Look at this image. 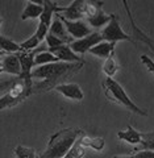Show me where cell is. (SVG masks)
Masks as SVG:
<instances>
[{"label": "cell", "mask_w": 154, "mask_h": 158, "mask_svg": "<svg viewBox=\"0 0 154 158\" xmlns=\"http://www.w3.org/2000/svg\"><path fill=\"white\" fill-rule=\"evenodd\" d=\"M79 135L81 131L77 128H66L57 132L50 137L45 152L40 158H65L75 145Z\"/></svg>", "instance_id": "cell-1"}, {"label": "cell", "mask_w": 154, "mask_h": 158, "mask_svg": "<svg viewBox=\"0 0 154 158\" xmlns=\"http://www.w3.org/2000/svg\"><path fill=\"white\" fill-rule=\"evenodd\" d=\"M103 87H104V92H106V96L109 99V100L119 103L121 104L123 107H125L127 110L132 111L137 113V115H141V116H146V112H144L140 107H137L135 103L131 100V98L127 95L125 90L119 85V83L112 78H107L103 83Z\"/></svg>", "instance_id": "cell-2"}, {"label": "cell", "mask_w": 154, "mask_h": 158, "mask_svg": "<svg viewBox=\"0 0 154 158\" xmlns=\"http://www.w3.org/2000/svg\"><path fill=\"white\" fill-rule=\"evenodd\" d=\"M73 69H75L74 63H67V62L49 63V65H44L34 69L32 73V78L44 79V81H48V82H56L61 77L66 75Z\"/></svg>", "instance_id": "cell-3"}, {"label": "cell", "mask_w": 154, "mask_h": 158, "mask_svg": "<svg viewBox=\"0 0 154 158\" xmlns=\"http://www.w3.org/2000/svg\"><path fill=\"white\" fill-rule=\"evenodd\" d=\"M102 36L104 41L111 42V44H116L119 41H132V38L121 29L119 17L112 13H111V21L102 31Z\"/></svg>", "instance_id": "cell-4"}, {"label": "cell", "mask_w": 154, "mask_h": 158, "mask_svg": "<svg viewBox=\"0 0 154 158\" xmlns=\"http://www.w3.org/2000/svg\"><path fill=\"white\" fill-rule=\"evenodd\" d=\"M19 58H20V63H21V74H20V79H23V83L25 85L27 92L28 95H31L32 92V69L34 67V57H36V53L31 52H21L17 53Z\"/></svg>", "instance_id": "cell-5"}, {"label": "cell", "mask_w": 154, "mask_h": 158, "mask_svg": "<svg viewBox=\"0 0 154 158\" xmlns=\"http://www.w3.org/2000/svg\"><path fill=\"white\" fill-rule=\"evenodd\" d=\"M103 36L102 33L99 32H92L91 34H88L84 38L81 40H74V41L70 44L71 50L75 54H84L86 52H90L94 46L99 45L100 42H103Z\"/></svg>", "instance_id": "cell-6"}, {"label": "cell", "mask_w": 154, "mask_h": 158, "mask_svg": "<svg viewBox=\"0 0 154 158\" xmlns=\"http://www.w3.org/2000/svg\"><path fill=\"white\" fill-rule=\"evenodd\" d=\"M84 4L86 2H83V0H75L69 7H58L57 15L69 20V21H79L82 17H84Z\"/></svg>", "instance_id": "cell-7"}, {"label": "cell", "mask_w": 154, "mask_h": 158, "mask_svg": "<svg viewBox=\"0 0 154 158\" xmlns=\"http://www.w3.org/2000/svg\"><path fill=\"white\" fill-rule=\"evenodd\" d=\"M29 96L28 92H27V88H25V85L21 83V85H16L12 87V90L4 94L0 99V108L4 110L7 107H13L16 103H19L20 100H23L24 98Z\"/></svg>", "instance_id": "cell-8"}, {"label": "cell", "mask_w": 154, "mask_h": 158, "mask_svg": "<svg viewBox=\"0 0 154 158\" xmlns=\"http://www.w3.org/2000/svg\"><path fill=\"white\" fill-rule=\"evenodd\" d=\"M59 19H61L62 23L65 24V27H66L69 34H70L73 38H75V40L84 38L86 36H88V34L92 33L90 27L87 25V23L83 21V20H79V21H69V20L63 19L61 16H59Z\"/></svg>", "instance_id": "cell-9"}, {"label": "cell", "mask_w": 154, "mask_h": 158, "mask_svg": "<svg viewBox=\"0 0 154 158\" xmlns=\"http://www.w3.org/2000/svg\"><path fill=\"white\" fill-rule=\"evenodd\" d=\"M50 53H53L56 56L59 62H67V63H75V62H79V63H83V59L75 54L73 50L70 45L65 44L62 46H58V48H53V49H48Z\"/></svg>", "instance_id": "cell-10"}, {"label": "cell", "mask_w": 154, "mask_h": 158, "mask_svg": "<svg viewBox=\"0 0 154 158\" xmlns=\"http://www.w3.org/2000/svg\"><path fill=\"white\" fill-rule=\"evenodd\" d=\"M0 71L20 77V74H21V63H20L19 54L4 56L2 58V69H0Z\"/></svg>", "instance_id": "cell-11"}, {"label": "cell", "mask_w": 154, "mask_h": 158, "mask_svg": "<svg viewBox=\"0 0 154 158\" xmlns=\"http://www.w3.org/2000/svg\"><path fill=\"white\" fill-rule=\"evenodd\" d=\"M56 91L59 92L61 95L66 96L69 99H73V100L81 102L83 100L84 94L82 91V88L77 83H65V85H59L56 87Z\"/></svg>", "instance_id": "cell-12"}, {"label": "cell", "mask_w": 154, "mask_h": 158, "mask_svg": "<svg viewBox=\"0 0 154 158\" xmlns=\"http://www.w3.org/2000/svg\"><path fill=\"white\" fill-rule=\"evenodd\" d=\"M49 33H50L52 36H54V37L62 40V41H65V42H70L71 44L74 41V40L71 38V36L69 34L66 27H65V24L62 23V20L59 19V16L57 13H56V19L53 20V24L50 27V31H49Z\"/></svg>", "instance_id": "cell-13"}, {"label": "cell", "mask_w": 154, "mask_h": 158, "mask_svg": "<svg viewBox=\"0 0 154 158\" xmlns=\"http://www.w3.org/2000/svg\"><path fill=\"white\" fill-rule=\"evenodd\" d=\"M117 138L132 145H140L142 142V133L136 131L132 125H128L125 131H120L117 133Z\"/></svg>", "instance_id": "cell-14"}, {"label": "cell", "mask_w": 154, "mask_h": 158, "mask_svg": "<svg viewBox=\"0 0 154 158\" xmlns=\"http://www.w3.org/2000/svg\"><path fill=\"white\" fill-rule=\"evenodd\" d=\"M44 12V4L42 3H33L28 2L25 8L21 13V20H28V19H40Z\"/></svg>", "instance_id": "cell-15"}, {"label": "cell", "mask_w": 154, "mask_h": 158, "mask_svg": "<svg viewBox=\"0 0 154 158\" xmlns=\"http://www.w3.org/2000/svg\"><path fill=\"white\" fill-rule=\"evenodd\" d=\"M113 50H115V44H111V42H107V41H103L100 42L99 45L94 46L90 53L94 54L96 57H100L103 59H107L111 56H113Z\"/></svg>", "instance_id": "cell-16"}, {"label": "cell", "mask_w": 154, "mask_h": 158, "mask_svg": "<svg viewBox=\"0 0 154 158\" xmlns=\"http://www.w3.org/2000/svg\"><path fill=\"white\" fill-rule=\"evenodd\" d=\"M81 145L86 149V148H91L94 150L100 152L103 150L104 145H106V140L103 137H90V136H83L79 138Z\"/></svg>", "instance_id": "cell-17"}, {"label": "cell", "mask_w": 154, "mask_h": 158, "mask_svg": "<svg viewBox=\"0 0 154 158\" xmlns=\"http://www.w3.org/2000/svg\"><path fill=\"white\" fill-rule=\"evenodd\" d=\"M34 53H36V57H34V66H37V67L44 66V65H49V63L59 62V59L49 50H42V52L34 50Z\"/></svg>", "instance_id": "cell-18"}, {"label": "cell", "mask_w": 154, "mask_h": 158, "mask_svg": "<svg viewBox=\"0 0 154 158\" xmlns=\"http://www.w3.org/2000/svg\"><path fill=\"white\" fill-rule=\"evenodd\" d=\"M109 21H111V15H107L104 11H100L99 13H96L95 16L86 19V23L94 28H102L104 25L107 27Z\"/></svg>", "instance_id": "cell-19"}, {"label": "cell", "mask_w": 154, "mask_h": 158, "mask_svg": "<svg viewBox=\"0 0 154 158\" xmlns=\"http://www.w3.org/2000/svg\"><path fill=\"white\" fill-rule=\"evenodd\" d=\"M0 46H2V54L4 53H21V45H19L11 38H7L6 36H0Z\"/></svg>", "instance_id": "cell-20"}, {"label": "cell", "mask_w": 154, "mask_h": 158, "mask_svg": "<svg viewBox=\"0 0 154 158\" xmlns=\"http://www.w3.org/2000/svg\"><path fill=\"white\" fill-rule=\"evenodd\" d=\"M117 71V63H116V59L113 56H111L109 58H107L103 63V73L106 74L108 78H112L113 75L116 74Z\"/></svg>", "instance_id": "cell-21"}, {"label": "cell", "mask_w": 154, "mask_h": 158, "mask_svg": "<svg viewBox=\"0 0 154 158\" xmlns=\"http://www.w3.org/2000/svg\"><path fill=\"white\" fill-rule=\"evenodd\" d=\"M15 156L17 158H37L36 150L33 148L24 146V145H17L15 148Z\"/></svg>", "instance_id": "cell-22"}, {"label": "cell", "mask_w": 154, "mask_h": 158, "mask_svg": "<svg viewBox=\"0 0 154 158\" xmlns=\"http://www.w3.org/2000/svg\"><path fill=\"white\" fill-rule=\"evenodd\" d=\"M138 149L154 152V132L146 133V135L142 133V142L140 144V148H138Z\"/></svg>", "instance_id": "cell-23"}, {"label": "cell", "mask_w": 154, "mask_h": 158, "mask_svg": "<svg viewBox=\"0 0 154 158\" xmlns=\"http://www.w3.org/2000/svg\"><path fill=\"white\" fill-rule=\"evenodd\" d=\"M40 44H41V41H40V40L33 34L32 37H29L27 41H24V42L21 44V50H23V52H27V53L34 52Z\"/></svg>", "instance_id": "cell-24"}, {"label": "cell", "mask_w": 154, "mask_h": 158, "mask_svg": "<svg viewBox=\"0 0 154 158\" xmlns=\"http://www.w3.org/2000/svg\"><path fill=\"white\" fill-rule=\"evenodd\" d=\"M45 41H46V44H48V49H53V48H58V46H62V45H65V41H62V40H59V38H57V37H54V36H52L50 33L46 36V38H45Z\"/></svg>", "instance_id": "cell-25"}, {"label": "cell", "mask_w": 154, "mask_h": 158, "mask_svg": "<svg viewBox=\"0 0 154 158\" xmlns=\"http://www.w3.org/2000/svg\"><path fill=\"white\" fill-rule=\"evenodd\" d=\"M133 158H154V152L152 150H138L133 154Z\"/></svg>", "instance_id": "cell-26"}, {"label": "cell", "mask_w": 154, "mask_h": 158, "mask_svg": "<svg viewBox=\"0 0 154 158\" xmlns=\"http://www.w3.org/2000/svg\"><path fill=\"white\" fill-rule=\"evenodd\" d=\"M141 62L148 67L149 71L154 73V61H153V59H150L148 56H141Z\"/></svg>", "instance_id": "cell-27"}, {"label": "cell", "mask_w": 154, "mask_h": 158, "mask_svg": "<svg viewBox=\"0 0 154 158\" xmlns=\"http://www.w3.org/2000/svg\"><path fill=\"white\" fill-rule=\"evenodd\" d=\"M115 158H133V154H129V156H116Z\"/></svg>", "instance_id": "cell-28"}, {"label": "cell", "mask_w": 154, "mask_h": 158, "mask_svg": "<svg viewBox=\"0 0 154 158\" xmlns=\"http://www.w3.org/2000/svg\"><path fill=\"white\" fill-rule=\"evenodd\" d=\"M38 158H40V157H38Z\"/></svg>", "instance_id": "cell-29"}]
</instances>
